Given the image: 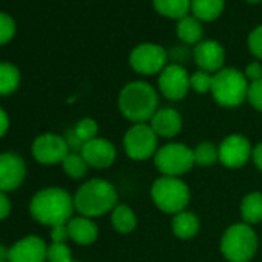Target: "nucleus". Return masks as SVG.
<instances>
[{
  "mask_svg": "<svg viewBox=\"0 0 262 262\" xmlns=\"http://www.w3.org/2000/svg\"><path fill=\"white\" fill-rule=\"evenodd\" d=\"M74 210V198L60 187L43 188L37 191L30 202L31 216L39 224L48 227L67 224L73 217Z\"/></svg>",
  "mask_w": 262,
  "mask_h": 262,
  "instance_id": "f257e3e1",
  "label": "nucleus"
},
{
  "mask_svg": "<svg viewBox=\"0 0 262 262\" xmlns=\"http://www.w3.org/2000/svg\"><path fill=\"white\" fill-rule=\"evenodd\" d=\"M159 97L156 90L147 82H129L119 94V110L123 117L135 123H145L156 114Z\"/></svg>",
  "mask_w": 262,
  "mask_h": 262,
  "instance_id": "f03ea898",
  "label": "nucleus"
},
{
  "mask_svg": "<svg viewBox=\"0 0 262 262\" xmlns=\"http://www.w3.org/2000/svg\"><path fill=\"white\" fill-rule=\"evenodd\" d=\"M117 205V191L105 179H91L74 194V208L80 216L97 217L113 211Z\"/></svg>",
  "mask_w": 262,
  "mask_h": 262,
  "instance_id": "7ed1b4c3",
  "label": "nucleus"
},
{
  "mask_svg": "<svg viewBox=\"0 0 262 262\" xmlns=\"http://www.w3.org/2000/svg\"><path fill=\"white\" fill-rule=\"evenodd\" d=\"M221 251L228 262H250L257 251V236L251 225H230L221 237Z\"/></svg>",
  "mask_w": 262,
  "mask_h": 262,
  "instance_id": "20e7f679",
  "label": "nucleus"
},
{
  "mask_svg": "<svg viewBox=\"0 0 262 262\" xmlns=\"http://www.w3.org/2000/svg\"><path fill=\"white\" fill-rule=\"evenodd\" d=\"M248 80L244 73L236 68H222L213 74L211 94L221 106L233 108L247 100Z\"/></svg>",
  "mask_w": 262,
  "mask_h": 262,
  "instance_id": "39448f33",
  "label": "nucleus"
},
{
  "mask_svg": "<svg viewBox=\"0 0 262 262\" xmlns=\"http://www.w3.org/2000/svg\"><path fill=\"white\" fill-rule=\"evenodd\" d=\"M151 199L161 211L174 216L187 208L190 202V188L179 178L161 176L151 187Z\"/></svg>",
  "mask_w": 262,
  "mask_h": 262,
  "instance_id": "423d86ee",
  "label": "nucleus"
},
{
  "mask_svg": "<svg viewBox=\"0 0 262 262\" xmlns=\"http://www.w3.org/2000/svg\"><path fill=\"white\" fill-rule=\"evenodd\" d=\"M155 165L162 173V176L179 178L196 165L194 153L184 144H167L156 151Z\"/></svg>",
  "mask_w": 262,
  "mask_h": 262,
  "instance_id": "0eeeda50",
  "label": "nucleus"
},
{
  "mask_svg": "<svg viewBox=\"0 0 262 262\" xmlns=\"http://www.w3.org/2000/svg\"><path fill=\"white\" fill-rule=\"evenodd\" d=\"M123 148L129 159L147 161L155 158L158 148V135L147 123H135L123 136Z\"/></svg>",
  "mask_w": 262,
  "mask_h": 262,
  "instance_id": "6e6552de",
  "label": "nucleus"
},
{
  "mask_svg": "<svg viewBox=\"0 0 262 262\" xmlns=\"http://www.w3.org/2000/svg\"><path fill=\"white\" fill-rule=\"evenodd\" d=\"M168 53L156 43H141L129 54V65L144 76L161 74L167 67Z\"/></svg>",
  "mask_w": 262,
  "mask_h": 262,
  "instance_id": "1a4fd4ad",
  "label": "nucleus"
},
{
  "mask_svg": "<svg viewBox=\"0 0 262 262\" xmlns=\"http://www.w3.org/2000/svg\"><path fill=\"white\" fill-rule=\"evenodd\" d=\"M31 153L42 165H57L70 155V148L65 138L54 133H43L34 139Z\"/></svg>",
  "mask_w": 262,
  "mask_h": 262,
  "instance_id": "9d476101",
  "label": "nucleus"
},
{
  "mask_svg": "<svg viewBox=\"0 0 262 262\" xmlns=\"http://www.w3.org/2000/svg\"><path fill=\"white\" fill-rule=\"evenodd\" d=\"M159 91L168 100H181L190 90V76L187 70L179 63H171L159 74Z\"/></svg>",
  "mask_w": 262,
  "mask_h": 262,
  "instance_id": "9b49d317",
  "label": "nucleus"
},
{
  "mask_svg": "<svg viewBox=\"0 0 262 262\" xmlns=\"http://www.w3.org/2000/svg\"><path fill=\"white\" fill-rule=\"evenodd\" d=\"M217 148H219V162L227 168L244 167L253 153L251 144L242 135L227 136Z\"/></svg>",
  "mask_w": 262,
  "mask_h": 262,
  "instance_id": "f8f14e48",
  "label": "nucleus"
},
{
  "mask_svg": "<svg viewBox=\"0 0 262 262\" xmlns=\"http://www.w3.org/2000/svg\"><path fill=\"white\" fill-rule=\"evenodd\" d=\"M27 176L25 161L16 153L0 155V191L10 193L17 190Z\"/></svg>",
  "mask_w": 262,
  "mask_h": 262,
  "instance_id": "ddd939ff",
  "label": "nucleus"
},
{
  "mask_svg": "<svg viewBox=\"0 0 262 262\" xmlns=\"http://www.w3.org/2000/svg\"><path fill=\"white\" fill-rule=\"evenodd\" d=\"M48 245L39 236L30 234L10 247V262H47Z\"/></svg>",
  "mask_w": 262,
  "mask_h": 262,
  "instance_id": "4468645a",
  "label": "nucleus"
},
{
  "mask_svg": "<svg viewBox=\"0 0 262 262\" xmlns=\"http://www.w3.org/2000/svg\"><path fill=\"white\" fill-rule=\"evenodd\" d=\"M196 65L207 73L216 74L222 70L225 60V50L216 40H202L193 50Z\"/></svg>",
  "mask_w": 262,
  "mask_h": 262,
  "instance_id": "2eb2a0df",
  "label": "nucleus"
},
{
  "mask_svg": "<svg viewBox=\"0 0 262 262\" xmlns=\"http://www.w3.org/2000/svg\"><path fill=\"white\" fill-rule=\"evenodd\" d=\"M82 158L88 164V167L93 168H108L114 164L116 161V147L103 139V138H96L86 144H83L80 150Z\"/></svg>",
  "mask_w": 262,
  "mask_h": 262,
  "instance_id": "dca6fc26",
  "label": "nucleus"
},
{
  "mask_svg": "<svg viewBox=\"0 0 262 262\" xmlns=\"http://www.w3.org/2000/svg\"><path fill=\"white\" fill-rule=\"evenodd\" d=\"M150 126L158 138H174L182 129V117L174 108H161L150 120Z\"/></svg>",
  "mask_w": 262,
  "mask_h": 262,
  "instance_id": "f3484780",
  "label": "nucleus"
},
{
  "mask_svg": "<svg viewBox=\"0 0 262 262\" xmlns=\"http://www.w3.org/2000/svg\"><path fill=\"white\" fill-rule=\"evenodd\" d=\"M67 227H68L70 239L79 245H91L99 236L97 225L90 217L85 216L71 217L67 222Z\"/></svg>",
  "mask_w": 262,
  "mask_h": 262,
  "instance_id": "a211bd4d",
  "label": "nucleus"
},
{
  "mask_svg": "<svg viewBox=\"0 0 262 262\" xmlns=\"http://www.w3.org/2000/svg\"><path fill=\"white\" fill-rule=\"evenodd\" d=\"M199 227H201V222H199L198 216L187 210L174 214L173 221H171V230H173L174 236L179 239H184V241L194 237L199 231Z\"/></svg>",
  "mask_w": 262,
  "mask_h": 262,
  "instance_id": "6ab92c4d",
  "label": "nucleus"
},
{
  "mask_svg": "<svg viewBox=\"0 0 262 262\" xmlns=\"http://www.w3.org/2000/svg\"><path fill=\"white\" fill-rule=\"evenodd\" d=\"M225 7V0H191L190 11L199 22L216 20Z\"/></svg>",
  "mask_w": 262,
  "mask_h": 262,
  "instance_id": "aec40b11",
  "label": "nucleus"
},
{
  "mask_svg": "<svg viewBox=\"0 0 262 262\" xmlns=\"http://www.w3.org/2000/svg\"><path fill=\"white\" fill-rule=\"evenodd\" d=\"M178 37L185 45H198L202 42V25L194 16H185L178 22Z\"/></svg>",
  "mask_w": 262,
  "mask_h": 262,
  "instance_id": "412c9836",
  "label": "nucleus"
},
{
  "mask_svg": "<svg viewBox=\"0 0 262 262\" xmlns=\"http://www.w3.org/2000/svg\"><path fill=\"white\" fill-rule=\"evenodd\" d=\"M111 225L117 233L128 234L136 228L138 217L128 205H116L114 210L111 211Z\"/></svg>",
  "mask_w": 262,
  "mask_h": 262,
  "instance_id": "4be33fe9",
  "label": "nucleus"
},
{
  "mask_svg": "<svg viewBox=\"0 0 262 262\" xmlns=\"http://www.w3.org/2000/svg\"><path fill=\"white\" fill-rule=\"evenodd\" d=\"M241 216L245 224L254 225L262 222V193H250L241 202Z\"/></svg>",
  "mask_w": 262,
  "mask_h": 262,
  "instance_id": "5701e85b",
  "label": "nucleus"
},
{
  "mask_svg": "<svg viewBox=\"0 0 262 262\" xmlns=\"http://www.w3.org/2000/svg\"><path fill=\"white\" fill-rule=\"evenodd\" d=\"M153 7L159 14L181 20L182 17L188 16L191 0H153Z\"/></svg>",
  "mask_w": 262,
  "mask_h": 262,
  "instance_id": "b1692460",
  "label": "nucleus"
},
{
  "mask_svg": "<svg viewBox=\"0 0 262 262\" xmlns=\"http://www.w3.org/2000/svg\"><path fill=\"white\" fill-rule=\"evenodd\" d=\"M20 85V71L10 62H0V96L13 94Z\"/></svg>",
  "mask_w": 262,
  "mask_h": 262,
  "instance_id": "393cba45",
  "label": "nucleus"
},
{
  "mask_svg": "<svg viewBox=\"0 0 262 262\" xmlns=\"http://www.w3.org/2000/svg\"><path fill=\"white\" fill-rule=\"evenodd\" d=\"M194 162L199 167H211L219 161V148L211 142H201L193 148Z\"/></svg>",
  "mask_w": 262,
  "mask_h": 262,
  "instance_id": "a878e982",
  "label": "nucleus"
},
{
  "mask_svg": "<svg viewBox=\"0 0 262 262\" xmlns=\"http://www.w3.org/2000/svg\"><path fill=\"white\" fill-rule=\"evenodd\" d=\"M63 171L71 178V179H80L86 174L88 171V164L82 158L80 153H70L63 162H62Z\"/></svg>",
  "mask_w": 262,
  "mask_h": 262,
  "instance_id": "bb28decb",
  "label": "nucleus"
},
{
  "mask_svg": "<svg viewBox=\"0 0 262 262\" xmlns=\"http://www.w3.org/2000/svg\"><path fill=\"white\" fill-rule=\"evenodd\" d=\"M73 131H74V135H76L83 144H86V142H90V141H93V139L97 138L99 126H97V122H96L94 119H91V117H83V119H80V120L76 123V126H74Z\"/></svg>",
  "mask_w": 262,
  "mask_h": 262,
  "instance_id": "cd10ccee",
  "label": "nucleus"
},
{
  "mask_svg": "<svg viewBox=\"0 0 262 262\" xmlns=\"http://www.w3.org/2000/svg\"><path fill=\"white\" fill-rule=\"evenodd\" d=\"M213 86V74L207 73V71H196L194 74L190 76V88L199 94H205L208 91H211Z\"/></svg>",
  "mask_w": 262,
  "mask_h": 262,
  "instance_id": "c85d7f7f",
  "label": "nucleus"
},
{
  "mask_svg": "<svg viewBox=\"0 0 262 262\" xmlns=\"http://www.w3.org/2000/svg\"><path fill=\"white\" fill-rule=\"evenodd\" d=\"M47 262H74L71 250L67 244H56L53 242L48 245Z\"/></svg>",
  "mask_w": 262,
  "mask_h": 262,
  "instance_id": "c756f323",
  "label": "nucleus"
},
{
  "mask_svg": "<svg viewBox=\"0 0 262 262\" xmlns=\"http://www.w3.org/2000/svg\"><path fill=\"white\" fill-rule=\"evenodd\" d=\"M14 34H16L14 19L7 13H0V47L11 42Z\"/></svg>",
  "mask_w": 262,
  "mask_h": 262,
  "instance_id": "7c9ffc66",
  "label": "nucleus"
},
{
  "mask_svg": "<svg viewBox=\"0 0 262 262\" xmlns=\"http://www.w3.org/2000/svg\"><path fill=\"white\" fill-rule=\"evenodd\" d=\"M247 100L250 102V105L262 113V80L257 82H251L248 86V94H247Z\"/></svg>",
  "mask_w": 262,
  "mask_h": 262,
  "instance_id": "2f4dec72",
  "label": "nucleus"
},
{
  "mask_svg": "<svg viewBox=\"0 0 262 262\" xmlns=\"http://www.w3.org/2000/svg\"><path fill=\"white\" fill-rule=\"evenodd\" d=\"M248 48L253 56L262 60V25L254 28L248 36Z\"/></svg>",
  "mask_w": 262,
  "mask_h": 262,
  "instance_id": "473e14b6",
  "label": "nucleus"
},
{
  "mask_svg": "<svg viewBox=\"0 0 262 262\" xmlns=\"http://www.w3.org/2000/svg\"><path fill=\"white\" fill-rule=\"evenodd\" d=\"M51 239H53V242H56V244H65L67 239H70L67 224H60V225L51 227Z\"/></svg>",
  "mask_w": 262,
  "mask_h": 262,
  "instance_id": "72a5a7b5",
  "label": "nucleus"
},
{
  "mask_svg": "<svg viewBox=\"0 0 262 262\" xmlns=\"http://www.w3.org/2000/svg\"><path fill=\"white\" fill-rule=\"evenodd\" d=\"M244 74H245L247 80H251V82L262 80V65L259 62H251L247 65Z\"/></svg>",
  "mask_w": 262,
  "mask_h": 262,
  "instance_id": "f704fd0d",
  "label": "nucleus"
},
{
  "mask_svg": "<svg viewBox=\"0 0 262 262\" xmlns=\"http://www.w3.org/2000/svg\"><path fill=\"white\" fill-rule=\"evenodd\" d=\"M11 213V202L7 196V193L0 191V221H4Z\"/></svg>",
  "mask_w": 262,
  "mask_h": 262,
  "instance_id": "c9c22d12",
  "label": "nucleus"
},
{
  "mask_svg": "<svg viewBox=\"0 0 262 262\" xmlns=\"http://www.w3.org/2000/svg\"><path fill=\"white\" fill-rule=\"evenodd\" d=\"M8 128H10V117L7 114V111L0 106V138H4L7 135Z\"/></svg>",
  "mask_w": 262,
  "mask_h": 262,
  "instance_id": "e433bc0d",
  "label": "nucleus"
},
{
  "mask_svg": "<svg viewBox=\"0 0 262 262\" xmlns=\"http://www.w3.org/2000/svg\"><path fill=\"white\" fill-rule=\"evenodd\" d=\"M251 159H253V164L256 165V168L262 171V142L257 144V145L253 148Z\"/></svg>",
  "mask_w": 262,
  "mask_h": 262,
  "instance_id": "4c0bfd02",
  "label": "nucleus"
},
{
  "mask_svg": "<svg viewBox=\"0 0 262 262\" xmlns=\"http://www.w3.org/2000/svg\"><path fill=\"white\" fill-rule=\"evenodd\" d=\"M8 259H10V248L0 244V260H8Z\"/></svg>",
  "mask_w": 262,
  "mask_h": 262,
  "instance_id": "58836bf2",
  "label": "nucleus"
},
{
  "mask_svg": "<svg viewBox=\"0 0 262 262\" xmlns=\"http://www.w3.org/2000/svg\"><path fill=\"white\" fill-rule=\"evenodd\" d=\"M245 2H248V4H260L262 0H245Z\"/></svg>",
  "mask_w": 262,
  "mask_h": 262,
  "instance_id": "ea45409f",
  "label": "nucleus"
},
{
  "mask_svg": "<svg viewBox=\"0 0 262 262\" xmlns=\"http://www.w3.org/2000/svg\"><path fill=\"white\" fill-rule=\"evenodd\" d=\"M0 262H10V260H0Z\"/></svg>",
  "mask_w": 262,
  "mask_h": 262,
  "instance_id": "a19ab883",
  "label": "nucleus"
}]
</instances>
